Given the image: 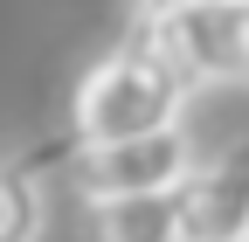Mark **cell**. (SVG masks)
<instances>
[{
    "label": "cell",
    "mask_w": 249,
    "mask_h": 242,
    "mask_svg": "<svg viewBox=\"0 0 249 242\" xmlns=\"http://www.w3.org/2000/svg\"><path fill=\"white\" fill-rule=\"evenodd\" d=\"M194 90L187 76L152 49L139 28L118 49H104L70 90V145H124V138H152L187 125Z\"/></svg>",
    "instance_id": "cell-1"
},
{
    "label": "cell",
    "mask_w": 249,
    "mask_h": 242,
    "mask_svg": "<svg viewBox=\"0 0 249 242\" xmlns=\"http://www.w3.org/2000/svg\"><path fill=\"white\" fill-rule=\"evenodd\" d=\"M76 242H180V207H173V194L97 201L76 215Z\"/></svg>",
    "instance_id": "cell-5"
},
{
    "label": "cell",
    "mask_w": 249,
    "mask_h": 242,
    "mask_svg": "<svg viewBox=\"0 0 249 242\" xmlns=\"http://www.w3.org/2000/svg\"><path fill=\"white\" fill-rule=\"evenodd\" d=\"M132 28L187 76V90L249 83V0H166L139 7Z\"/></svg>",
    "instance_id": "cell-2"
},
{
    "label": "cell",
    "mask_w": 249,
    "mask_h": 242,
    "mask_svg": "<svg viewBox=\"0 0 249 242\" xmlns=\"http://www.w3.org/2000/svg\"><path fill=\"white\" fill-rule=\"evenodd\" d=\"M42 235V180L21 159H0V242H35Z\"/></svg>",
    "instance_id": "cell-6"
},
{
    "label": "cell",
    "mask_w": 249,
    "mask_h": 242,
    "mask_svg": "<svg viewBox=\"0 0 249 242\" xmlns=\"http://www.w3.org/2000/svg\"><path fill=\"white\" fill-rule=\"evenodd\" d=\"M194 132H152V138H124V145H70L62 180L83 207L97 201H145V194H180V180L194 173Z\"/></svg>",
    "instance_id": "cell-3"
},
{
    "label": "cell",
    "mask_w": 249,
    "mask_h": 242,
    "mask_svg": "<svg viewBox=\"0 0 249 242\" xmlns=\"http://www.w3.org/2000/svg\"><path fill=\"white\" fill-rule=\"evenodd\" d=\"M173 207H180V242H249V125L194 159Z\"/></svg>",
    "instance_id": "cell-4"
}]
</instances>
